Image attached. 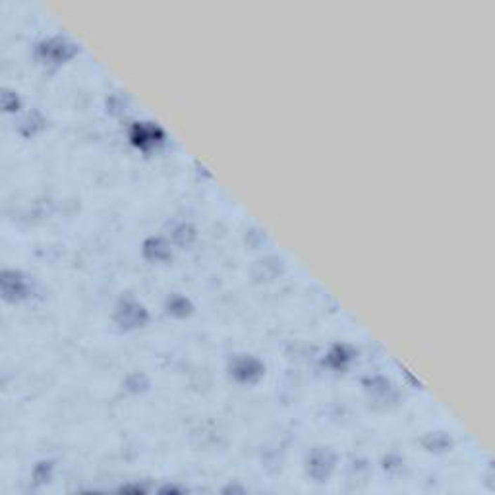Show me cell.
I'll list each match as a JSON object with an SVG mask.
<instances>
[{
	"instance_id": "6da1fadb",
	"label": "cell",
	"mask_w": 495,
	"mask_h": 495,
	"mask_svg": "<svg viewBox=\"0 0 495 495\" xmlns=\"http://www.w3.org/2000/svg\"><path fill=\"white\" fill-rule=\"evenodd\" d=\"M76 54V45L64 35H54V37L43 39L35 46V56L43 64H53L58 66Z\"/></svg>"
},
{
	"instance_id": "7a4b0ae2",
	"label": "cell",
	"mask_w": 495,
	"mask_h": 495,
	"mask_svg": "<svg viewBox=\"0 0 495 495\" xmlns=\"http://www.w3.org/2000/svg\"><path fill=\"white\" fill-rule=\"evenodd\" d=\"M149 319L146 306L138 302L134 296H124L118 300L115 308V321L122 329H138L143 327Z\"/></svg>"
},
{
	"instance_id": "3957f363",
	"label": "cell",
	"mask_w": 495,
	"mask_h": 495,
	"mask_svg": "<svg viewBox=\"0 0 495 495\" xmlns=\"http://www.w3.org/2000/svg\"><path fill=\"white\" fill-rule=\"evenodd\" d=\"M229 371H231V378H234V381L252 385V383H257L263 378L265 366L257 358H254V356L242 354L232 358Z\"/></svg>"
},
{
	"instance_id": "277c9868",
	"label": "cell",
	"mask_w": 495,
	"mask_h": 495,
	"mask_svg": "<svg viewBox=\"0 0 495 495\" xmlns=\"http://www.w3.org/2000/svg\"><path fill=\"white\" fill-rule=\"evenodd\" d=\"M0 288H2V298L6 302H22L30 296L31 285L27 277L15 269H4L0 275Z\"/></svg>"
},
{
	"instance_id": "5b68a950",
	"label": "cell",
	"mask_w": 495,
	"mask_h": 495,
	"mask_svg": "<svg viewBox=\"0 0 495 495\" xmlns=\"http://www.w3.org/2000/svg\"><path fill=\"white\" fill-rule=\"evenodd\" d=\"M130 141L141 151H149L165 141V131L155 122H134L130 128Z\"/></svg>"
},
{
	"instance_id": "8992f818",
	"label": "cell",
	"mask_w": 495,
	"mask_h": 495,
	"mask_svg": "<svg viewBox=\"0 0 495 495\" xmlns=\"http://www.w3.org/2000/svg\"><path fill=\"white\" fill-rule=\"evenodd\" d=\"M333 464H335V456H333L331 451L317 447L316 451H311V455L308 458V472L317 482H323L331 474Z\"/></svg>"
},
{
	"instance_id": "52a82bcc",
	"label": "cell",
	"mask_w": 495,
	"mask_h": 495,
	"mask_svg": "<svg viewBox=\"0 0 495 495\" xmlns=\"http://www.w3.org/2000/svg\"><path fill=\"white\" fill-rule=\"evenodd\" d=\"M143 255L149 262L165 263L172 257V250H170V242H167L161 236H151L143 242Z\"/></svg>"
},
{
	"instance_id": "ba28073f",
	"label": "cell",
	"mask_w": 495,
	"mask_h": 495,
	"mask_svg": "<svg viewBox=\"0 0 495 495\" xmlns=\"http://www.w3.org/2000/svg\"><path fill=\"white\" fill-rule=\"evenodd\" d=\"M352 358H354V352H352L347 345H335V347L329 350L325 362H327V366L333 368V370H345L348 364L352 362Z\"/></svg>"
},
{
	"instance_id": "9c48e42d",
	"label": "cell",
	"mask_w": 495,
	"mask_h": 495,
	"mask_svg": "<svg viewBox=\"0 0 495 495\" xmlns=\"http://www.w3.org/2000/svg\"><path fill=\"white\" fill-rule=\"evenodd\" d=\"M167 314L174 317H188L192 314V302L186 298L184 294H170L167 302H165Z\"/></svg>"
},
{
	"instance_id": "30bf717a",
	"label": "cell",
	"mask_w": 495,
	"mask_h": 495,
	"mask_svg": "<svg viewBox=\"0 0 495 495\" xmlns=\"http://www.w3.org/2000/svg\"><path fill=\"white\" fill-rule=\"evenodd\" d=\"M43 126H45L43 115H41L39 110H31V112H27V115L23 116L18 128H20V131H22L25 138H30L33 134H37L39 130H43Z\"/></svg>"
},
{
	"instance_id": "8fae6325",
	"label": "cell",
	"mask_w": 495,
	"mask_h": 495,
	"mask_svg": "<svg viewBox=\"0 0 495 495\" xmlns=\"http://www.w3.org/2000/svg\"><path fill=\"white\" fill-rule=\"evenodd\" d=\"M281 267H283L281 259H277V257H265V259L257 262V265H255V269H262V273L255 275V278H259V281H273L281 273Z\"/></svg>"
},
{
	"instance_id": "7c38bea8",
	"label": "cell",
	"mask_w": 495,
	"mask_h": 495,
	"mask_svg": "<svg viewBox=\"0 0 495 495\" xmlns=\"http://www.w3.org/2000/svg\"><path fill=\"white\" fill-rule=\"evenodd\" d=\"M193 240H195V229H193V224L180 223L174 226V231H172V242H174L176 246H190Z\"/></svg>"
},
{
	"instance_id": "4fadbf2b",
	"label": "cell",
	"mask_w": 495,
	"mask_h": 495,
	"mask_svg": "<svg viewBox=\"0 0 495 495\" xmlns=\"http://www.w3.org/2000/svg\"><path fill=\"white\" fill-rule=\"evenodd\" d=\"M2 107L6 112H18L20 107H22V101L18 97V93L12 91V89H4L2 93Z\"/></svg>"
}]
</instances>
